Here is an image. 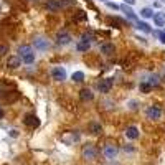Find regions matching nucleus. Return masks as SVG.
Instances as JSON below:
<instances>
[{
	"label": "nucleus",
	"mask_w": 165,
	"mask_h": 165,
	"mask_svg": "<svg viewBox=\"0 0 165 165\" xmlns=\"http://www.w3.org/2000/svg\"><path fill=\"white\" fill-rule=\"evenodd\" d=\"M61 140H63L65 144H74V142L79 140V134L78 132H66L65 135L61 137Z\"/></svg>",
	"instance_id": "10"
},
{
	"label": "nucleus",
	"mask_w": 165,
	"mask_h": 165,
	"mask_svg": "<svg viewBox=\"0 0 165 165\" xmlns=\"http://www.w3.org/2000/svg\"><path fill=\"white\" fill-rule=\"evenodd\" d=\"M112 88V78H106V79H101L98 84V89L99 92H102V94H106V92H109Z\"/></svg>",
	"instance_id": "9"
},
{
	"label": "nucleus",
	"mask_w": 165,
	"mask_h": 165,
	"mask_svg": "<svg viewBox=\"0 0 165 165\" xmlns=\"http://www.w3.org/2000/svg\"><path fill=\"white\" fill-rule=\"evenodd\" d=\"M162 74H164V76H165V68H164V71H162Z\"/></svg>",
	"instance_id": "30"
},
{
	"label": "nucleus",
	"mask_w": 165,
	"mask_h": 165,
	"mask_svg": "<svg viewBox=\"0 0 165 165\" xmlns=\"http://www.w3.org/2000/svg\"><path fill=\"white\" fill-rule=\"evenodd\" d=\"M7 53H8V46H7V45H0V58H2V56H5Z\"/></svg>",
	"instance_id": "25"
},
{
	"label": "nucleus",
	"mask_w": 165,
	"mask_h": 165,
	"mask_svg": "<svg viewBox=\"0 0 165 165\" xmlns=\"http://www.w3.org/2000/svg\"><path fill=\"white\" fill-rule=\"evenodd\" d=\"M79 98H81V101H92L94 92H92L89 88H84V89H81V91H79Z\"/></svg>",
	"instance_id": "14"
},
{
	"label": "nucleus",
	"mask_w": 165,
	"mask_h": 165,
	"mask_svg": "<svg viewBox=\"0 0 165 165\" xmlns=\"http://www.w3.org/2000/svg\"><path fill=\"white\" fill-rule=\"evenodd\" d=\"M18 58L26 63V65H32L33 61H35V53H33V48L28 45H22L18 48Z\"/></svg>",
	"instance_id": "1"
},
{
	"label": "nucleus",
	"mask_w": 165,
	"mask_h": 165,
	"mask_svg": "<svg viewBox=\"0 0 165 165\" xmlns=\"http://www.w3.org/2000/svg\"><path fill=\"white\" fill-rule=\"evenodd\" d=\"M25 124L28 125V127H38L40 125V119L35 116V114H26V117H25Z\"/></svg>",
	"instance_id": "12"
},
{
	"label": "nucleus",
	"mask_w": 165,
	"mask_h": 165,
	"mask_svg": "<svg viewBox=\"0 0 165 165\" xmlns=\"http://www.w3.org/2000/svg\"><path fill=\"white\" fill-rule=\"evenodd\" d=\"M107 5L111 7V8H114V10H117V8H121L119 5H116V3H109V2H107Z\"/></svg>",
	"instance_id": "27"
},
{
	"label": "nucleus",
	"mask_w": 165,
	"mask_h": 165,
	"mask_svg": "<svg viewBox=\"0 0 165 165\" xmlns=\"http://www.w3.org/2000/svg\"><path fill=\"white\" fill-rule=\"evenodd\" d=\"M139 89H140V92H144V94H149L150 92V86L147 84V83H144V81H140V84H139Z\"/></svg>",
	"instance_id": "24"
},
{
	"label": "nucleus",
	"mask_w": 165,
	"mask_h": 165,
	"mask_svg": "<svg viewBox=\"0 0 165 165\" xmlns=\"http://www.w3.org/2000/svg\"><path fill=\"white\" fill-rule=\"evenodd\" d=\"M125 3H129V5H134V3H135V0H124Z\"/></svg>",
	"instance_id": "28"
},
{
	"label": "nucleus",
	"mask_w": 165,
	"mask_h": 165,
	"mask_svg": "<svg viewBox=\"0 0 165 165\" xmlns=\"http://www.w3.org/2000/svg\"><path fill=\"white\" fill-rule=\"evenodd\" d=\"M51 76H53V79H56V81H65L66 79V69L63 66H55L51 69Z\"/></svg>",
	"instance_id": "7"
},
{
	"label": "nucleus",
	"mask_w": 165,
	"mask_h": 165,
	"mask_svg": "<svg viewBox=\"0 0 165 165\" xmlns=\"http://www.w3.org/2000/svg\"><path fill=\"white\" fill-rule=\"evenodd\" d=\"M142 81H144V83H147L150 88H154V86H158L160 78H158L157 74H147V79H142Z\"/></svg>",
	"instance_id": "15"
},
{
	"label": "nucleus",
	"mask_w": 165,
	"mask_h": 165,
	"mask_svg": "<svg viewBox=\"0 0 165 165\" xmlns=\"http://www.w3.org/2000/svg\"><path fill=\"white\" fill-rule=\"evenodd\" d=\"M101 51L109 56V55L114 53V45H111V43H104V45H101Z\"/></svg>",
	"instance_id": "20"
},
{
	"label": "nucleus",
	"mask_w": 165,
	"mask_h": 165,
	"mask_svg": "<svg viewBox=\"0 0 165 165\" xmlns=\"http://www.w3.org/2000/svg\"><path fill=\"white\" fill-rule=\"evenodd\" d=\"M91 48V35H83V38L78 41V45H76V50L81 53L88 51Z\"/></svg>",
	"instance_id": "4"
},
{
	"label": "nucleus",
	"mask_w": 165,
	"mask_h": 165,
	"mask_svg": "<svg viewBox=\"0 0 165 165\" xmlns=\"http://www.w3.org/2000/svg\"><path fill=\"white\" fill-rule=\"evenodd\" d=\"M63 5H65V3H63L61 0H48V2H46V8H48V10H51V12L59 10Z\"/></svg>",
	"instance_id": "13"
},
{
	"label": "nucleus",
	"mask_w": 165,
	"mask_h": 165,
	"mask_svg": "<svg viewBox=\"0 0 165 165\" xmlns=\"http://www.w3.org/2000/svg\"><path fill=\"white\" fill-rule=\"evenodd\" d=\"M71 78H73L74 83H81V81H84V73L83 71H74Z\"/></svg>",
	"instance_id": "22"
},
{
	"label": "nucleus",
	"mask_w": 165,
	"mask_h": 165,
	"mask_svg": "<svg viewBox=\"0 0 165 165\" xmlns=\"http://www.w3.org/2000/svg\"><path fill=\"white\" fill-rule=\"evenodd\" d=\"M7 66H8V68H12V69L18 68V66H20V58H18V56H10L8 61H7Z\"/></svg>",
	"instance_id": "19"
},
{
	"label": "nucleus",
	"mask_w": 165,
	"mask_h": 165,
	"mask_svg": "<svg viewBox=\"0 0 165 165\" xmlns=\"http://www.w3.org/2000/svg\"><path fill=\"white\" fill-rule=\"evenodd\" d=\"M2 116H3V111H2V107H0V117H2Z\"/></svg>",
	"instance_id": "29"
},
{
	"label": "nucleus",
	"mask_w": 165,
	"mask_h": 165,
	"mask_svg": "<svg viewBox=\"0 0 165 165\" xmlns=\"http://www.w3.org/2000/svg\"><path fill=\"white\" fill-rule=\"evenodd\" d=\"M140 17L142 18H154V10L149 8V7H145V8L140 10Z\"/></svg>",
	"instance_id": "21"
},
{
	"label": "nucleus",
	"mask_w": 165,
	"mask_h": 165,
	"mask_svg": "<svg viewBox=\"0 0 165 165\" xmlns=\"http://www.w3.org/2000/svg\"><path fill=\"white\" fill-rule=\"evenodd\" d=\"M139 129L135 127V125H129L127 129H125V137L131 139V140H135V139H139Z\"/></svg>",
	"instance_id": "11"
},
{
	"label": "nucleus",
	"mask_w": 165,
	"mask_h": 165,
	"mask_svg": "<svg viewBox=\"0 0 165 165\" xmlns=\"http://www.w3.org/2000/svg\"><path fill=\"white\" fill-rule=\"evenodd\" d=\"M89 131H91V134H94V135H99V134L102 132V125L99 124V122H91V124H89Z\"/></svg>",
	"instance_id": "18"
},
{
	"label": "nucleus",
	"mask_w": 165,
	"mask_h": 165,
	"mask_svg": "<svg viewBox=\"0 0 165 165\" xmlns=\"http://www.w3.org/2000/svg\"><path fill=\"white\" fill-rule=\"evenodd\" d=\"M154 23L157 26H164L165 25V13L164 12L154 13Z\"/></svg>",
	"instance_id": "16"
},
{
	"label": "nucleus",
	"mask_w": 165,
	"mask_h": 165,
	"mask_svg": "<svg viewBox=\"0 0 165 165\" xmlns=\"http://www.w3.org/2000/svg\"><path fill=\"white\" fill-rule=\"evenodd\" d=\"M121 10H122V12H124V13H125V15H127V17H129L131 20L137 22V15L134 13V10H132L131 7H127V5H121Z\"/></svg>",
	"instance_id": "17"
},
{
	"label": "nucleus",
	"mask_w": 165,
	"mask_h": 165,
	"mask_svg": "<svg viewBox=\"0 0 165 165\" xmlns=\"http://www.w3.org/2000/svg\"><path fill=\"white\" fill-rule=\"evenodd\" d=\"M81 155L84 160H94L96 155H98V150H96V147L92 144H86L83 145V149H81Z\"/></svg>",
	"instance_id": "2"
},
{
	"label": "nucleus",
	"mask_w": 165,
	"mask_h": 165,
	"mask_svg": "<svg viewBox=\"0 0 165 165\" xmlns=\"http://www.w3.org/2000/svg\"><path fill=\"white\" fill-rule=\"evenodd\" d=\"M117 145L114 144H106L104 149H102V154H104V157L107 158V160H112V158H116V155H117Z\"/></svg>",
	"instance_id": "5"
},
{
	"label": "nucleus",
	"mask_w": 165,
	"mask_h": 165,
	"mask_svg": "<svg viewBox=\"0 0 165 165\" xmlns=\"http://www.w3.org/2000/svg\"><path fill=\"white\" fill-rule=\"evenodd\" d=\"M33 45H35V48H36L38 51H46V50L50 48V41H48L45 36H36V38L33 40Z\"/></svg>",
	"instance_id": "6"
},
{
	"label": "nucleus",
	"mask_w": 165,
	"mask_h": 165,
	"mask_svg": "<svg viewBox=\"0 0 165 165\" xmlns=\"http://www.w3.org/2000/svg\"><path fill=\"white\" fill-rule=\"evenodd\" d=\"M56 43H58L59 46H66L71 43V35L68 32H59L58 35H56Z\"/></svg>",
	"instance_id": "8"
},
{
	"label": "nucleus",
	"mask_w": 165,
	"mask_h": 165,
	"mask_svg": "<svg viewBox=\"0 0 165 165\" xmlns=\"http://www.w3.org/2000/svg\"><path fill=\"white\" fill-rule=\"evenodd\" d=\"M155 35H157L158 40H160V41L165 45V32H155Z\"/></svg>",
	"instance_id": "26"
},
{
	"label": "nucleus",
	"mask_w": 165,
	"mask_h": 165,
	"mask_svg": "<svg viewBox=\"0 0 165 165\" xmlns=\"http://www.w3.org/2000/svg\"><path fill=\"white\" fill-rule=\"evenodd\" d=\"M145 114H147V119H150V121H157V119H160V116H162V109H160L157 104H152V106L147 107Z\"/></svg>",
	"instance_id": "3"
},
{
	"label": "nucleus",
	"mask_w": 165,
	"mask_h": 165,
	"mask_svg": "<svg viewBox=\"0 0 165 165\" xmlns=\"http://www.w3.org/2000/svg\"><path fill=\"white\" fill-rule=\"evenodd\" d=\"M137 28L139 30H142V32H145V33H150L152 32V28L145 22H140V20H137Z\"/></svg>",
	"instance_id": "23"
}]
</instances>
